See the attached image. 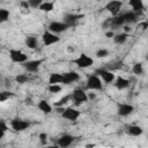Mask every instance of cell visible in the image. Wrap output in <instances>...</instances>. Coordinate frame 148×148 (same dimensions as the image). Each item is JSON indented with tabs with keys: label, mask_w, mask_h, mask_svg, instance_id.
Returning a JSON list of instances; mask_svg holds the SVG:
<instances>
[{
	"label": "cell",
	"mask_w": 148,
	"mask_h": 148,
	"mask_svg": "<svg viewBox=\"0 0 148 148\" xmlns=\"http://www.w3.org/2000/svg\"><path fill=\"white\" fill-rule=\"evenodd\" d=\"M86 89L94 91V90H102L103 89V83L102 80L99 79V76H97L96 74H91L88 76L87 82H86Z\"/></svg>",
	"instance_id": "1"
},
{
	"label": "cell",
	"mask_w": 148,
	"mask_h": 148,
	"mask_svg": "<svg viewBox=\"0 0 148 148\" xmlns=\"http://www.w3.org/2000/svg\"><path fill=\"white\" fill-rule=\"evenodd\" d=\"M73 64H75L79 68L83 69V68H88V67L92 66L94 65V59L90 56L86 54V53H81L77 58L73 59Z\"/></svg>",
	"instance_id": "2"
},
{
	"label": "cell",
	"mask_w": 148,
	"mask_h": 148,
	"mask_svg": "<svg viewBox=\"0 0 148 148\" xmlns=\"http://www.w3.org/2000/svg\"><path fill=\"white\" fill-rule=\"evenodd\" d=\"M8 54H9V59L14 64H24L25 61H28V56L23 51H21V50L10 49Z\"/></svg>",
	"instance_id": "3"
},
{
	"label": "cell",
	"mask_w": 148,
	"mask_h": 148,
	"mask_svg": "<svg viewBox=\"0 0 148 148\" xmlns=\"http://www.w3.org/2000/svg\"><path fill=\"white\" fill-rule=\"evenodd\" d=\"M94 74H96L97 76H99V79H101L104 83H106V84L113 83V81H114V79H116V75H114L111 71L105 69V68H98V69L95 71Z\"/></svg>",
	"instance_id": "4"
},
{
	"label": "cell",
	"mask_w": 148,
	"mask_h": 148,
	"mask_svg": "<svg viewBox=\"0 0 148 148\" xmlns=\"http://www.w3.org/2000/svg\"><path fill=\"white\" fill-rule=\"evenodd\" d=\"M71 97H72L73 102H75V104H77V105L88 102L87 92H86V90H83L82 88H76V89H74L73 92L71 94Z\"/></svg>",
	"instance_id": "5"
},
{
	"label": "cell",
	"mask_w": 148,
	"mask_h": 148,
	"mask_svg": "<svg viewBox=\"0 0 148 148\" xmlns=\"http://www.w3.org/2000/svg\"><path fill=\"white\" fill-rule=\"evenodd\" d=\"M29 126H30V123L24 120V119H21V118H14L10 120V127L15 132H23Z\"/></svg>",
	"instance_id": "6"
},
{
	"label": "cell",
	"mask_w": 148,
	"mask_h": 148,
	"mask_svg": "<svg viewBox=\"0 0 148 148\" xmlns=\"http://www.w3.org/2000/svg\"><path fill=\"white\" fill-rule=\"evenodd\" d=\"M80 111L74 109V108H65L64 111L61 112V118L66 119V120H69V121H75L79 119L80 117Z\"/></svg>",
	"instance_id": "7"
},
{
	"label": "cell",
	"mask_w": 148,
	"mask_h": 148,
	"mask_svg": "<svg viewBox=\"0 0 148 148\" xmlns=\"http://www.w3.org/2000/svg\"><path fill=\"white\" fill-rule=\"evenodd\" d=\"M49 31L50 32H52V34H61V32H64V31H66L69 27L66 24V23H64V22H60V21H52L50 24H49Z\"/></svg>",
	"instance_id": "8"
},
{
	"label": "cell",
	"mask_w": 148,
	"mask_h": 148,
	"mask_svg": "<svg viewBox=\"0 0 148 148\" xmlns=\"http://www.w3.org/2000/svg\"><path fill=\"white\" fill-rule=\"evenodd\" d=\"M43 59H35V60H28V61H25L24 64H22V66H23V68L27 71V72H29V73H36L38 69H39V67H40V65L43 64Z\"/></svg>",
	"instance_id": "9"
},
{
	"label": "cell",
	"mask_w": 148,
	"mask_h": 148,
	"mask_svg": "<svg viewBox=\"0 0 148 148\" xmlns=\"http://www.w3.org/2000/svg\"><path fill=\"white\" fill-rule=\"evenodd\" d=\"M42 40H43V44L45 46H50V45H53V44L58 43L60 40V37H58L56 34H52L49 30H46L42 35Z\"/></svg>",
	"instance_id": "10"
},
{
	"label": "cell",
	"mask_w": 148,
	"mask_h": 148,
	"mask_svg": "<svg viewBox=\"0 0 148 148\" xmlns=\"http://www.w3.org/2000/svg\"><path fill=\"white\" fill-rule=\"evenodd\" d=\"M121 7H123V1H119V0H112V1H109L105 5V9L109 13H111L112 16L118 15Z\"/></svg>",
	"instance_id": "11"
},
{
	"label": "cell",
	"mask_w": 148,
	"mask_h": 148,
	"mask_svg": "<svg viewBox=\"0 0 148 148\" xmlns=\"http://www.w3.org/2000/svg\"><path fill=\"white\" fill-rule=\"evenodd\" d=\"M79 80H80V74L75 71H69V72L62 73V83L64 84H71Z\"/></svg>",
	"instance_id": "12"
},
{
	"label": "cell",
	"mask_w": 148,
	"mask_h": 148,
	"mask_svg": "<svg viewBox=\"0 0 148 148\" xmlns=\"http://www.w3.org/2000/svg\"><path fill=\"white\" fill-rule=\"evenodd\" d=\"M133 111H134V106L132 104H128V103H120V104H118L117 113L120 117H127Z\"/></svg>",
	"instance_id": "13"
},
{
	"label": "cell",
	"mask_w": 148,
	"mask_h": 148,
	"mask_svg": "<svg viewBox=\"0 0 148 148\" xmlns=\"http://www.w3.org/2000/svg\"><path fill=\"white\" fill-rule=\"evenodd\" d=\"M83 15L82 14H72V13H68V14H65L64 15V23H66L68 27H72L74 25L80 18H82Z\"/></svg>",
	"instance_id": "14"
},
{
	"label": "cell",
	"mask_w": 148,
	"mask_h": 148,
	"mask_svg": "<svg viewBox=\"0 0 148 148\" xmlns=\"http://www.w3.org/2000/svg\"><path fill=\"white\" fill-rule=\"evenodd\" d=\"M73 141H74V136L73 135H71V134H62L58 139L57 143H58V146L60 148H67V147H69L73 143Z\"/></svg>",
	"instance_id": "15"
},
{
	"label": "cell",
	"mask_w": 148,
	"mask_h": 148,
	"mask_svg": "<svg viewBox=\"0 0 148 148\" xmlns=\"http://www.w3.org/2000/svg\"><path fill=\"white\" fill-rule=\"evenodd\" d=\"M113 84H114V87H116L118 90H124V89L128 88V86H130V81H128L127 79L123 77V76H118L117 79H114Z\"/></svg>",
	"instance_id": "16"
},
{
	"label": "cell",
	"mask_w": 148,
	"mask_h": 148,
	"mask_svg": "<svg viewBox=\"0 0 148 148\" xmlns=\"http://www.w3.org/2000/svg\"><path fill=\"white\" fill-rule=\"evenodd\" d=\"M126 133L128 135H132V136H139L143 133V130L139 125H128L126 127Z\"/></svg>",
	"instance_id": "17"
},
{
	"label": "cell",
	"mask_w": 148,
	"mask_h": 148,
	"mask_svg": "<svg viewBox=\"0 0 148 148\" xmlns=\"http://www.w3.org/2000/svg\"><path fill=\"white\" fill-rule=\"evenodd\" d=\"M128 5L132 8V12H134V13H139L145 8V5H143L142 0H130Z\"/></svg>",
	"instance_id": "18"
},
{
	"label": "cell",
	"mask_w": 148,
	"mask_h": 148,
	"mask_svg": "<svg viewBox=\"0 0 148 148\" xmlns=\"http://www.w3.org/2000/svg\"><path fill=\"white\" fill-rule=\"evenodd\" d=\"M37 108H38L43 113H45V114H49V113L52 112V106H51L50 103H49L47 101H45V99L39 101V102L37 103Z\"/></svg>",
	"instance_id": "19"
},
{
	"label": "cell",
	"mask_w": 148,
	"mask_h": 148,
	"mask_svg": "<svg viewBox=\"0 0 148 148\" xmlns=\"http://www.w3.org/2000/svg\"><path fill=\"white\" fill-rule=\"evenodd\" d=\"M121 14H123V17H124L125 23H134V22H136L138 13H134L132 10H128V12H125V13H121Z\"/></svg>",
	"instance_id": "20"
},
{
	"label": "cell",
	"mask_w": 148,
	"mask_h": 148,
	"mask_svg": "<svg viewBox=\"0 0 148 148\" xmlns=\"http://www.w3.org/2000/svg\"><path fill=\"white\" fill-rule=\"evenodd\" d=\"M50 84H59L62 83V73H51L49 76Z\"/></svg>",
	"instance_id": "21"
},
{
	"label": "cell",
	"mask_w": 148,
	"mask_h": 148,
	"mask_svg": "<svg viewBox=\"0 0 148 148\" xmlns=\"http://www.w3.org/2000/svg\"><path fill=\"white\" fill-rule=\"evenodd\" d=\"M53 8H54V2L53 1H44L38 7V9L40 12H44V13H50V12L53 10Z\"/></svg>",
	"instance_id": "22"
},
{
	"label": "cell",
	"mask_w": 148,
	"mask_h": 148,
	"mask_svg": "<svg viewBox=\"0 0 148 148\" xmlns=\"http://www.w3.org/2000/svg\"><path fill=\"white\" fill-rule=\"evenodd\" d=\"M24 43H25V46L31 49V50H34V49H36L38 46V40H37V38L35 36H27Z\"/></svg>",
	"instance_id": "23"
},
{
	"label": "cell",
	"mask_w": 148,
	"mask_h": 148,
	"mask_svg": "<svg viewBox=\"0 0 148 148\" xmlns=\"http://www.w3.org/2000/svg\"><path fill=\"white\" fill-rule=\"evenodd\" d=\"M128 38V34L127 32H120V34H117L113 36V42L118 45L120 44H124Z\"/></svg>",
	"instance_id": "24"
},
{
	"label": "cell",
	"mask_w": 148,
	"mask_h": 148,
	"mask_svg": "<svg viewBox=\"0 0 148 148\" xmlns=\"http://www.w3.org/2000/svg\"><path fill=\"white\" fill-rule=\"evenodd\" d=\"M71 99H72L71 95H66V96L61 97L58 102H54V106H56V108H65V104H67Z\"/></svg>",
	"instance_id": "25"
},
{
	"label": "cell",
	"mask_w": 148,
	"mask_h": 148,
	"mask_svg": "<svg viewBox=\"0 0 148 148\" xmlns=\"http://www.w3.org/2000/svg\"><path fill=\"white\" fill-rule=\"evenodd\" d=\"M9 16H10V13H9L8 9H6V8H0V23H3V22H6V21H8Z\"/></svg>",
	"instance_id": "26"
},
{
	"label": "cell",
	"mask_w": 148,
	"mask_h": 148,
	"mask_svg": "<svg viewBox=\"0 0 148 148\" xmlns=\"http://www.w3.org/2000/svg\"><path fill=\"white\" fill-rule=\"evenodd\" d=\"M132 72L135 74V75H142L143 74V65L141 62H136L133 65L132 67Z\"/></svg>",
	"instance_id": "27"
},
{
	"label": "cell",
	"mask_w": 148,
	"mask_h": 148,
	"mask_svg": "<svg viewBox=\"0 0 148 148\" xmlns=\"http://www.w3.org/2000/svg\"><path fill=\"white\" fill-rule=\"evenodd\" d=\"M29 80H30V79H29V76H28L27 74H17V75L15 76V81H16L18 84H24V83H27Z\"/></svg>",
	"instance_id": "28"
},
{
	"label": "cell",
	"mask_w": 148,
	"mask_h": 148,
	"mask_svg": "<svg viewBox=\"0 0 148 148\" xmlns=\"http://www.w3.org/2000/svg\"><path fill=\"white\" fill-rule=\"evenodd\" d=\"M14 96V92L12 91H0V102H5Z\"/></svg>",
	"instance_id": "29"
},
{
	"label": "cell",
	"mask_w": 148,
	"mask_h": 148,
	"mask_svg": "<svg viewBox=\"0 0 148 148\" xmlns=\"http://www.w3.org/2000/svg\"><path fill=\"white\" fill-rule=\"evenodd\" d=\"M47 90H49L51 94H58V92L61 91V86H60V84H49Z\"/></svg>",
	"instance_id": "30"
},
{
	"label": "cell",
	"mask_w": 148,
	"mask_h": 148,
	"mask_svg": "<svg viewBox=\"0 0 148 148\" xmlns=\"http://www.w3.org/2000/svg\"><path fill=\"white\" fill-rule=\"evenodd\" d=\"M38 139H39V143L42 146H46V143H47V134L46 133H44V132L39 133Z\"/></svg>",
	"instance_id": "31"
},
{
	"label": "cell",
	"mask_w": 148,
	"mask_h": 148,
	"mask_svg": "<svg viewBox=\"0 0 148 148\" xmlns=\"http://www.w3.org/2000/svg\"><path fill=\"white\" fill-rule=\"evenodd\" d=\"M42 2V0H28V5L30 8H38Z\"/></svg>",
	"instance_id": "32"
},
{
	"label": "cell",
	"mask_w": 148,
	"mask_h": 148,
	"mask_svg": "<svg viewBox=\"0 0 148 148\" xmlns=\"http://www.w3.org/2000/svg\"><path fill=\"white\" fill-rule=\"evenodd\" d=\"M109 56V51L106 49H99L97 52H96V57L97 58H105Z\"/></svg>",
	"instance_id": "33"
},
{
	"label": "cell",
	"mask_w": 148,
	"mask_h": 148,
	"mask_svg": "<svg viewBox=\"0 0 148 148\" xmlns=\"http://www.w3.org/2000/svg\"><path fill=\"white\" fill-rule=\"evenodd\" d=\"M0 130H1L2 132H5V133H6V131L8 130V125H7V123H6L5 119H0Z\"/></svg>",
	"instance_id": "34"
},
{
	"label": "cell",
	"mask_w": 148,
	"mask_h": 148,
	"mask_svg": "<svg viewBox=\"0 0 148 148\" xmlns=\"http://www.w3.org/2000/svg\"><path fill=\"white\" fill-rule=\"evenodd\" d=\"M139 28H141L142 30H146V29L148 28V22H147V21L140 22V23H139Z\"/></svg>",
	"instance_id": "35"
},
{
	"label": "cell",
	"mask_w": 148,
	"mask_h": 148,
	"mask_svg": "<svg viewBox=\"0 0 148 148\" xmlns=\"http://www.w3.org/2000/svg\"><path fill=\"white\" fill-rule=\"evenodd\" d=\"M20 5L23 7V9H29V8H30L29 5H28V1H21Z\"/></svg>",
	"instance_id": "36"
},
{
	"label": "cell",
	"mask_w": 148,
	"mask_h": 148,
	"mask_svg": "<svg viewBox=\"0 0 148 148\" xmlns=\"http://www.w3.org/2000/svg\"><path fill=\"white\" fill-rule=\"evenodd\" d=\"M87 96H88V101H89V99H95V98H96V94H95V92H89V94L87 92Z\"/></svg>",
	"instance_id": "37"
},
{
	"label": "cell",
	"mask_w": 148,
	"mask_h": 148,
	"mask_svg": "<svg viewBox=\"0 0 148 148\" xmlns=\"http://www.w3.org/2000/svg\"><path fill=\"white\" fill-rule=\"evenodd\" d=\"M105 36H106L108 38H113L114 32H113V31H106V32H105Z\"/></svg>",
	"instance_id": "38"
},
{
	"label": "cell",
	"mask_w": 148,
	"mask_h": 148,
	"mask_svg": "<svg viewBox=\"0 0 148 148\" xmlns=\"http://www.w3.org/2000/svg\"><path fill=\"white\" fill-rule=\"evenodd\" d=\"M95 143H88V145H86V148H95Z\"/></svg>",
	"instance_id": "39"
},
{
	"label": "cell",
	"mask_w": 148,
	"mask_h": 148,
	"mask_svg": "<svg viewBox=\"0 0 148 148\" xmlns=\"http://www.w3.org/2000/svg\"><path fill=\"white\" fill-rule=\"evenodd\" d=\"M3 136H5V132H2V131L0 130V140H1Z\"/></svg>",
	"instance_id": "40"
},
{
	"label": "cell",
	"mask_w": 148,
	"mask_h": 148,
	"mask_svg": "<svg viewBox=\"0 0 148 148\" xmlns=\"http://www.w3.org/2000/svg\"><path fill=\"white\" fill-rule=\"evenodd\" d=\"M25 103L27 104H31V99L30 98H25Z\"/></svg>",
	"instance_id": "41"
},
{
	"label": "cell",
	"mask_w": 148,
	"mask_h": 148,
	"mask_svg": "<svg viewBox=\"0 0 148 148\" xmlns=\"http://www.w3.org/2000/svg\"><path fill=\"white\" fill-rule=\"evenodd\" d=\"M49 148H60V147H59L58 145H56V146H50Z\"/></svg>",
	"instance_id": "42"
}]
</instances>
